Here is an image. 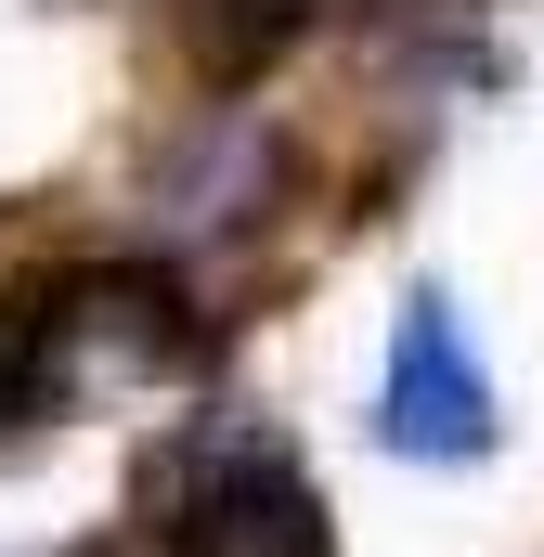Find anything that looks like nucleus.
<instances>
[{
    "label": "nucleus",
    "instance_id": "f257e3e1",
    "mask_svg": "<svg viewBox=\"0 0 544 557\" xmlns=\"http://www.w3.org/2000/svg\"><path fill=\"white\" fill-rule=\"evenodd\" d=\"M143 545L156 557H337V519L298 480L285 428L208 416L143 467Z\"/></svg>",
    "mask_w": 544,
    "mask_h": 557
},
{
    "label": "nucleus",
    "instance_id": "f03ea898",
    "mask_svg": "<svg viewBox=\"0 0 544 557\" xmlns=\"http://www.w3.org/2000/svg\"><path fill=\"white\" fill-rule=\"evenodd\" d=\"M376 441L415 454V467H467V454H493V376H480L454 298H403V324H390V376H376Z\"/></svg>",
    "mask_w": 544,
    "mask_h": 557
},
{
    "label": "nucleus",
    "instance_id": "7ed1b4c3",
    "mask_svg": "<svg viewBox=\"0 0 544 557\" xmlns=\"http://www.w3.org/2000/svg\"><path fill=\"white\" fill-rule=\"evenodd\" d=\"M65 350H78L65 285H0V441L65 416Z\"/></svg>",
    "mask_w": 544,
    "mask_h": 557
},
{
    "label": "nucleus",
    "instance_id": "20e7f679",
    "mask_svg": "<svg viewBox=\"0 0 544 557\" xmlns=\"http://www.w3.org/2000/svg\"><path fill=\"white\" fill-rule=\"evenodd\" d=\"M324 0H169V26H182V52L221 78V91H247L260 65L298 52V26H311Z\"/></svg>",
    "mask_w": 544,
    "mask_h": 557
},
{
    "label": "nucleus",
    "instance_id": "39448f33",
    "mask_svg": "<svg viewBox=\"0 0 544 557\" xmlns=\"http://www.w3.org/2000/svg\"><path fill=\"white\" fill-rule=\"evenodd\" d=\"M78 557H156V545H78Z\"/></svg>",
    "mask_w": 544,
    "mask_h": 557
}]
</instances>
